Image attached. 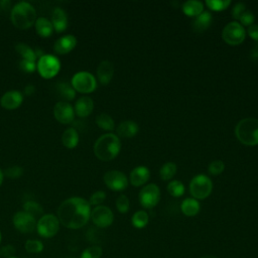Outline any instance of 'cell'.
Wrapping results in <instances>:
<instances>
[{
    "instance_id": "bcb514c9",
    "label": "cell",
    "mask_w": 258,
    "mask_h": 258,
    "mask_svg": "<svg viewBox=\"0 0 258 258\" xmlns=\"http://www.w3.org/2000/svg\"><path fill=\"white\" fill-rule=\"evenodd\" d=\"M35 91V87L33 85H27L25 88H24V94L26 96H31Z\"/></svg>"
},
{
    "instance_id": "f1b7e54d",
    "label": "cell",
    "mask_w": 258,
    "mask_h": 258,
    "mask_svg": "<svg viewBox=\"0 0 258 258\" xmlns=\"http://www.w3.org/2000/svg\"><path fill=\"white\" fill-rule=\"evenodd\" d=\"M96 124L103 130L112 131L115 128V122L113 118L107 113H101L96 117Z\"/></svg>"
},
{
    "instance_id": "83f0119b",
    "label": "cell",
    "mask_w": 258,
    "mask_h": 258,
    "mask_svg": "<svg viewBox=\"0 0 258 258\" xmlns=\"http://www.w3.org/2000/svg\"><path fill=\"white\" fill-rule=\"evenodd\" d=\"M15 50L17 51V53L22 57V59H28V60H36V54H35V50L32 49L29 45L25 44V43H17L15 45Z\"/></svg>"
},
{
    "instance_id": "484cf974",
    "label": "cell",
    "mask_w": 258,
    "mask_h": 258,
    "mask_svg": "<svg viewBox=\"0 0 258 258\" xmlns=\"http://www.w3.org/2000/svg\"><path fill=\"white\" fill-rule=\"evenodd\" d=\"M56 93L63 102L72 101L76 97V91L73 86L67 82H59L56 84Z\"/></svg>"
},
{
    "instance_id": "681fc988",
    "label": "cell",
    "mask_w": 258,
    "mask_h": 258,
    "mask_svg": "<svg viewBox=\"0 0 258 258\" xmlns=\"http://www.w3.org/2000/svg\"><path fill=\"white\" fill-rule=\"evenodd\" d=\"M1 240H2V235H1V231H0V243H1Z\"/></svg>"
},
{
    "instance_id": "60d3db41",
    "label": "cell",
    "mask_w": 258,
    "mask_h": 258,
    "mask_svg": "<svg viewBox=\"0 0 258 258\" xmlns=\"http://www.w3.org/2000/svg\"><path fill=\"white\" fill-rule=\"evenodd\" d=\"M255 20V17H254V14L250 11V10H245L242 15L240 16L239 18V23L242 25V26H250L253 24Z\"/></svg>"
},
{
    "instance_id": "4316f807",
    "label": "cell",
    "mask_w": 258,
    "mask_h": 258,
    "mask_svg": "<svg viewBox=\"0 0 258 258\" xmlns=\"http://www.w3.org/2000/svg\"><path fill=\"white\" fill-rule=\"evenodd\" d=\"M62 145L69 149L75 148L79 143V133L75 128H68L61 135Z\"/></svg>"
},
{
    "instance_id": "8fae6325",
    "label": "cell",
    "mask_w": 258,
    "mask_h": 258,
    "mask_svg": "<svg viewBox=\"0 0 258 258\" xmlns=\"http://www.w3.org/2000/svg\"><path fill=\"white\" fill-rule=\"evenodd\" d=\"M90 219L98 228H108L114 221V214L107 206H97L91 210Z\"/></svg>"
},
{
    "instance_id": "9a60e30c",
    "label": "cell",
    "mask_w": 258,
    "mask_h": 258,
    "mask_svg": "<svg viewBox=\"0 0 258 258\" xmlns=\"http://www.w3.org/2000/svg\"><path fill=\"white\" fill-rule=\"evenodd\" d=\"M77 45V38L72 34H67L58 38L53 44V51L57 54H66L72 51Z\"/></svg>"
},
{
    "instance_id": "c3c4849f",
    "label": "cell",
    "mask_w": 258,
    "mask_h": 258,
    "mask_svg": "<svg viewBox=\"0 0 258 258\" xmlns=\"http://www.w3.org/2000/svg\"><path fill=\"white\" fill-rule=\"evenodd\" d=\"M200 258H218V257L214 256V255H204V256H202Z\"/></svg>"
},
{
    "instance_id": "d6a6232c",
    "label": "cell",
    "mask_w": 258,
    "mask_h": 258,
    "mask_svg": "<svg viewBox=\"0 0 258 258\" xmlns=\"http://www.w3.org/2000/svg\"><path fill=\"white\" fill-rule=\"evenodd\" d=\"M23 211L30 214L31 216H33L34 218H36L37 216H42L43 214V209L42 207L34 202V201H27L23 204Z\"/></svg>"
},
{
    "instance_id": "7c38bea8",
    "label": "cell",
    "mask_w": 258,
    "mask_h": 258,
    "mask_svg": "<svg viewBox=\"0 0 258 258\" xmlns=\"http://www.w3.org/2000/svg\"><path fill=\"white\" fill-rule=\"evenodd\" d=\"M12 223L14 228L18 232L23 234H28V233H32L36 229L37 221L30 214L24 211H20L14 214Z\"/></svg>"
},
{
    "instance_id": "8d00e7d4",
    "label": "cell",
    "mask_w": 258,
    "mask_h": 258,
    "mask_svg": "<svg viewBox=\"0 0 258 258\" xmlns=\"http://www.w3.org/2000/svg\"><path fill=\"white\" fill-rule=\"evenodd\" d=\"M116 208H117L118 212L121 214H126L129 211L130 203H129V199L127 198V196L122 194L116 199Z\"/></svg>"
},
{
    "instance_id": "44dd1931",
    "label": "cell",
    "mask_w": 258,
    "mask_h": 258,
    "mask_svg": "<svg viewBox=\"0 0 258 258\" xmlns=\"http://www.w3.org/2000/svg\"><path fill=\"white\" fill-rule=\"evenodd\" d=\"M138 124L132 120L122 121L116 129L118 136L122 138H132L138 133Z\"/></svg>"
},
{
    "instance_id": "836d02e7",
    "label": "cell",
    "mask_w": 258,
    "mask_h": 258,
    "mask_svg": "<svg viewBox=\"0 0 258 258\" xmlns=\"http://www.w3.org/2000/svg\"><path fill=\"white\" fill-rule=\"evenodd\" d=\"M103 249L99 245H92L87 247L81 254V258H101Z\"/></svg>"
},
{
    "instance_id": "d590c367",
    "label": "cell",
    "mask_w": 258,
    "mask_h": 258,
    "mask_svg": "<svg viewBox=\"0 0 258 258\" xmlns=\"http://www.w3.org/2000/svg\"><path fill=\"white\" fill-rule=\"evenodd\" d=\"M231 0H207L206 5L214 11H222L228 8Z\"/></svg>"
},
{
    "instance_id": "7a4b0ae2",
    "label": "cell",
    "mask_w": 258,
    "mask_h": 258,
    "mask_svg": "<svg viewBox=\"0 0 258 258\" xmlns=\"http://www.w3.org/2000/svg\"><path fill=\"white\" fill-rule=\"evenodd\" d=\"M120 149V139L114 133L101 135L94 144V153L101 161H110L114 159L119 154Z\"/></svg>"
},
{
    "instance_id": "f907efd6",
    "label": "cell",
    "mask_w": 258,
    "mask_h": 258,
    "mask_svg": "<svg viewBox=\"0 0 258 258\" xmlns=\"http://www.w3.org/2000/svg\"><path fill=\"white\" fill-rule=\"evenodd\" d=\"M9 258H17V257H15V256H12V257H9Z\"/></svg>"
},
{
    "instance_id": "52a82bcc",
    "label": "cell",
    "mask_w": 258,
    "mask_h": 258,
    "mask_svg": "<svg viewBox=\"0 0 258 258\" xmlns=\"http://www.w3.org/2000/svg\"><path fill=\"white\" fill-rule=\"evenodd\" d=\"M71 85L73 86L76 92H79L82 94H89L96 90L97 80L91 73L82 71V72L76 73L73 76Z\"/></svg>"
},
{
    "instance_id": "603a6c76",
    "label": "cell",
    "mask_w": 258,
    "mask_h": 258,
    "mask_svg": "<svg viewBox=\"0 0 258 258\" xmlns=\"http://www.w3.org/2000/svg\"><path fill=\"white\" fill-rule=\"evenodd\" d=\"M180 210L186 217H195L201 210V205L198 200L194 198H186L181 202Z\"/></svg>"
},
{
    "instance_id": "8992f818",
    "label": "cell",
    "mask_w": 258,
    "mask_h": 258,
    "mask_svg": "<svg viewBox=\"0 0 258 258\" xmlns=\"http://www.w3.org/2000/svg\"><path fill=\"white\" fill-rule=\"evenodd\" d=\"M36 70L43 79H52L60 70V61L53 54H43L37 59Z\"/></svg>"
},
{
    "instance_id": "5bb4252c",
    "label": "cell",
    "mask_w": 258,
    "mask_h": 258,
    "mask_svg": "<svg viewBox=\"0 0 258 258\" xmlns=\"http://www.w3.org/2000/svg\"><path fill=\"white\" fill-rule=\"evenodd\" d=\"M53 116L59 123L70 124L75 119V110L70 103L59 101L53 107Z\"/></svg>"
},
{
    "instance_id": "5b68a950",
    "label": "cell",
    "mask_w": 258,
    "mask_h": 258,
    "mask_svg": "<svg viewBox=\"0 0 258 258\" xmlns=\"http://www.w3.org/2000/svg\"><path fill=\"white\" fill-rule=\"evenodd\" d=\"M212 190V179L206 174H197L189 181V192L196 200H205L211 195Z\"/></svg>"
},
{
    "instance_id": "4fadbf2b",
    "label": "cell",
    "mask_w": 258,
    "mask_h": 258,
    "mask_svg": "<svg viewBox=\"0 0 258 258\" xmlns=\"http://www.w3.org/2000/svg\"><path fill=\"white\" fill-rule=\"evenodd\" d=\"M105 184L114 191H122L128 186V178L122 171L110 170L104 174Z\"/></svg>"
},
{
    "instance_id": "1f68e13d",
    "label": "cell",
    "mask_w": 258,
    "mask_h": 258,
    "mask_svg": "<svg viewBox=\"0 0 258 258\" xmlns=\"http://www.w3.org/2000/svg\"><path fill=\"white\" fill-rule=\"evenodd\" d=\"M184 184L180 181V180H171L168 184H167V191L170 196L174 197V198H179L184 194Z\"/></svg>"
},
{
    "instance_id": "2e32d148",
    "label": "cell",
    "mask_w": 258,
    "mask_h": 258,
    "mask_svg": "<svg viewBox=\"0 0 258 258\" xmlns=\"http://www.w3.org/2000/svg\"><path fill=\"white\" fill-rule=\"evenodd\" d=\"M23 101V96L18 91H8L0 99V105L7 110L18 108Z\"/></svg>"
},
{
    "instance_id": "f6af8a7d",
    "label": "cell",
    "mask_w": 258,
    "mask_h": 258,
    "mask_svg": "<svg viewBox=\"0 0 258 258\" xmlns=\"http://www.w3.org/2000/svg\"><path fill=\"white\" fill-rule=\"evenodd\" d=\"M247 33L253 40L258 42V24H252L248 26Z\"/></svg>"
},
{
    "instance_id": "277c9868",
    "label": "cell",
    "mask_w": 258,
    "mask_h": 258,
    "mask_svg": "<svg viewBox=\"0 0 258 258\" xmlns=\"http://www.w3.org/2000/svg\"><path fill=\"white\" fill-rule=\"evenodd\" d=\"M235 135L244 145H258V119L254 117L241 119L235 127Z\"/></svg>"
},
{
    "instance_id": "e0dca14e",
    "label": "cell",
    "mask_w": 258,
    "mask_h": 258,
    "mask_svg": "<svg viewBox=\"0 0 258 258\" xmlns=\"http://www.w3.org/2000/svg\"><path fill=\"white\" fill-rule=\"evenodd\" d=\"M150 177V171L146 166L139 165L133 168L129 175V181L134 186H141L145 184Z\"/></svg>"
},
{
    "instance_id": "7dc6e473",
    "label": "cell",
    "mask_w": 258,
    "mask_h": 258,
    "mask_svg": "<svg viewBox=\"0 0 258 258\" xmlns=\"http://www.w3.org/2000/svg\"><path fill=\"white\" fill-rule=\"evenodd\" d=\"M3 178H4V173H3V171L0 169V186H1L2 182H3Z\"/></svg>"
},
{
    "instance_id": "d6986e66",
    "label": "cell",
    "mask_w": 258,
    "mask_h": 258,
    "mask_svg": "<svg viewBox=\"0 0 258 258\" xmlns=\"http://www.w3.org/2000/svg\"><path fill=\"white\" fill-rule=\"evenodd\" d=\"M53 29L56 32H62L68 27V16L64 10L59 7H55L51 12V20H50Z\"/></svg>"
},
{
    "instance_id": "ffe728a7",
    "label": "cell",
    "mask_w": 258,
    "mask_h": 258,
    "mask_svg": "<svg viewBox=\"0 0 258 258\" xmlns=\"http://www.w3.org/2000/svg\"><path fill=\"white\" fill-rule=\"evenodd\" d=\"M94 109V102L88 96L80 97L75 104V114H77L81 118L88 117Z\"/></svg>"
},
{
    "instance_id": "3957f363",
    "label": "cell",
    "mask_w": 258,
    "mask_h": 258,
    "mask_svg": "<svg viewBox=\"0 0 258 258\" xmlns=\"http://www.w3.org/2000/svg\"><path fill=\"white\" fill-rule=\"evenodd\" d=\"M10 18L15 27L18 29H27L36 21V11L28 2H18L11 8Z\"/></svg>"
},
{
    "instance_id": "30bf717a",
    "label": "cell",
    "mask_w": 258,
    "mask_h": 258,
    "mask_svg": "<svg viewBox=\"0 0 258 258\" xmlns=\"http://www.w3.org/2000/svg\"><path fill=\"white\" fill-rule=\"evenodd\" d=\"M160 199V189L155 183H148L144 185L138 195L140 205L144 209L154 208Z\"/></svg>"
},
{
    "instance_id": "f546056e",
    "label": "cell",
    "mask_w": 258,
    "mask_h": 258,
    "mask_svg": "<svg viewBox=\"0 0 258 258\" xmlns=\"http://www.w3.org/2000/svg\"><path fill=\"white\" fill-rule=\"evenodd\" d=\"M148 222H149V216H148L147 212H145L143 210L135 212L131 218L132 225L137 229H142V228L146 227Z\"/></svg>"
},
{
    "instance_id": "cb8c5ba5",
    "label": "cell",
    "mask_w": 258,
    "mask_h": 258,
    "mask_svg": "<svg viewBox=\"0 0 258 258\" xmlns=\"http://www.w3.org/2000/svg\"><path fill=\"white\" fill-rule=\"evenodd\" d=\"M35 25V30L36 33L41 36V37H48L52 34L53 32V26L50 22V20H48L45 17H38L36 18V21L34 23Z\"/></svg>"
},
{
    "instance_id": "f35d334b",
    "label": "cell",
    "mask_w": 258,
    "mask_h": 258,
    "mask_svg": "<svg viewBox=\"0 0 258 258\" xmlns=\"http://www.w3.org/2000/svg\"><path fill=\"white\" fill-rule=\"evenodd\" d=\"M3 173H4V175H6L7 177L12 178V179L19 178L23 174V168L18 165H13V166L6 168Z\"/></svg>"
},
{
    "instance_id": "7402d4cb",
    "label": "cell",
    "mask_w": 258,
    "mask_h": 258,
    "mask_svg": "<svg viewBox=\"0 0 258 258\" xmlns=\"http://www.w3.org/2000/svg\"><path fill=\"white\" fill-rule=\"evenodd\" d=\"M213 17L212 14L209 11H203L201 14L195 17L192 21V29L195 32L202 33L205 30H207L211 23H212Z\"/></svg>"
},
{
    "instance_id": "ab89813d",
    "label": "cell",
    "mask_w": 258,
    "mask_h": 258,
    "mask_svg": "<svg viewBox=\"0 0 258 258\" xmlns=\"http://www.w3.org/2000/svg\"><path fill=\"white\" fill-rule=\"evenodd\" d=\"M105 199H106V192L103 190H97L90 197V200L88 202L91 206L97 207V206H100L105 201Z\"/></svg>"
},
{
    "instance_id": "7bdbcfd3",
    "label": "cell",
    "mask_w": 258,
    "mask_h": 258,
    "mask_svg": "<svg viewBox=\"0 0 258 258\" xmlns=\"http://www.w3.org/2000/svg\"><path fill=\"white\" fill-rule=\"evenodd\" d=\"M245 10H246V5L244 3H241V2L236 3L235 6L232 9V16H233V18L236 19V20H239L240 16L242 15V13Z\"/></svg>"
},
{
    "instance_id": "d4e9b609",
    "label": "cell",
    "mask_w": 258,
    "mask_h": 258,
    "mask_svg": "<svg viewBox=\"0 0 258 258\" xmlns=\"http://www.w3.org/2000/svg\"><path fill=\"white\" fill-rule=\"evenodd\" d=\"M181 9L185 15L196 17L204 11V3L198 0H188L182 4Z\"/></svg>"
},
{
    "instance_id": "ba28073f",
    "label": "cell",
    "mask_w": 258,
    "mask_h": 258,
    "mask_svg": "<svg viewBox=\"0 0 258 258\" xmlns=\"http://www.w3.org/2000/svg\"><path fill=\"white\" fill-rule=\"evenodd\" d=\"M59 221L53 214L42 215L36 223V231L42 238H52L59 230Z\"/></svg>"
},
{
    "instance_id": "ac0fdd59",
    "label": "cell",
    "mask_w": 258,
    "mask_h": 258,
    "mask_svg": "<svg viewBox=\"0 0 258 258\" xmlns=\"http://www.w3.org/2000/svg\"><path fill=\"white\" fill-rule=\"evenodd\" d=\"M114 75V66L110 60H102L97 68L98 81L102 85H108Z\"/></svg>"
},
{
    "instance_id": "b9f144b4",
    "label": "cell",
    "mask_w": 258,
    "mask_h": 258,
    "mask_svg": "<svg viewBox=\"0 0 258 258\" xmlns=\"http://www.w3.org/2000/svg\"><path fill=\"white\" fill-rule=\"evenodd\" d=\"M19 68L22 72L26 74H31L36 70V62L28 59H21L19 61Z\"/></svg>"
},
{
    "instance_id": "4dcf8cb0",
    "label": "cell",
    "mask_w": 258,
    "mask_h": 258,
    "mask_svg": "<svg viewBox=\"0 0 258 258\" xmlns=\"http://www.w3.org/2000/svg\"><path fill=\"white\" fill-rule=\"evenodd\" d=\"M175 173H176V164L170 161L164 163L159 170V175L162 180L171 179Z\"/></svg>"
},
{
    "instance_id": "e575fe53",
    "label": "cell",
    "mask_w": 258,
    "mask_h": 258,
    "mask_svg": "<svg viewBox=\"0 0 258 258\" xmlns=\"http://www.w3.org/2000/svg\"><path fill=\"white\" fill-rule=\"evenodd\" d=\"M24 248L28 253H40L43 250V244L40 240L28 239L24 244Z\"/></svg>"
},
{
    "instance_id": "ee69618b",
    "label": "cell",
    "mask_w": 258,
    "mask_h": 258,
    "mask_svg": "<svg viewBox=\"0 0 258 258\" xmlns=\"http://www.w3.org/2000/svg\"><path fill=\"white\" fill-rule=\"evenodd\" d=\"M15 253V248L12 245H5L0 249V256L9 258L12 257Z\"/></svg>"
},
{
    "instance_id": "9c48e42d",
    "label": "cell",
    "mask_w": 258,
    "mask_h": 258,
    "mask_svg": "<svg viewBox=\"0 0 258 258\" xmlns=\"http://www.w3.org/2000/svg\"><path fill=\"white\" fill-rule=\"evenodd\" d=\"M246 30L238 21H232L225 25L222 31L223 40L230 45H238L244 41Z\"/></svg>"
},
{
    "instance_id": "6da1fadb",
    "label": "cell",
    "mask_w": 258,
    "mask_h": 258,
    "mask_svg": "<svg viewBox=\"0 0 258 258\" xmlns=\"http://www.w3.org/2000/svg\"><path fill=\"white\" fill-rule=\"evenodd\" d=\"M91 205L87 200L73 197L63 201L57 209L59 223L68 229L77 230L84 227L90 220Z\"/></svg>"
},
{
    "instance_id": "74e56055",
    "label": "cell",
    "mask_w": 258,
    "mask_h": 258,
    "mask_svg": "<svg viewBox=\"0 0 258 258\" xmlns=\"http://www.w3.org/2000/svg\"><path fill=\"white\" fill-rule=\"evenodd\" d=\"M225 169V164L222 160L220 159H216V160H213L210 164H209V167H208V171L210 174L212 175H218L220 173H222Z\"/></svg>"
}]
</instances>
